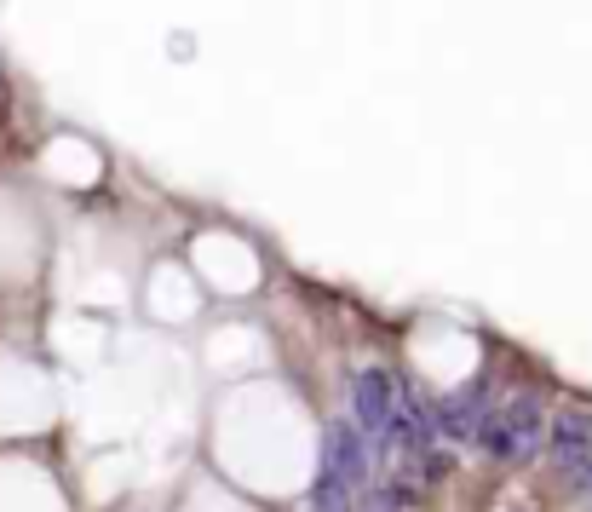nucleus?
Here are the masks:
<instances>
[{
    "label": "nucleus",
    "mask_w": 592,
    "mask_h": 512,
    "mask_svg": "<svg viewBox=\"0 0 592 512\" xmlns=\"http://www.w3.org/2000/svg\"><path fill=\"white\" fill-rule=\"evenodd\" d=\"M478 443L495 455V461H529L541 443H547V415H541V403L535 397H512L501 409H489L478 420Z\"/></svg>",
    "instance_id": "obj_1"
},
{
    "label": "nucleus",
    "mask_w": 592,
    "mask_h": 512,
    "mask_svg": "<svg viewBox=\"0 0 592 512\" xmlns=\"http://www.w3.org/2000/svg\"><path fill=\"white\" fill-rule=\"evenodd\" d=\"M391 392H397V380L386 369H363L351 380V426L363 432V438H380V426L391 415Z\"/></svg>",
    "instance_id": "obj_2"
},
{
    "label": "nucleus",
    "mask_w": 592,
    "mask_h": 512,
    "mask_svg": "<svg viewBox=\"0 0 592 512\" xmlns=\"http://www.w3.org/2000/svg\"><path fill=\"white\" fill-rule=\"evenodd\" d=\"M478 420H483V392L472 397H449V403H432V438H478Z\"/></svg>",
    "instance_id": "obj_3"
},
{
    "label": "nucleus",
    "mask_w": 592,
    "mask_h": 512,
    "mask_svg": "<svg viewBox=\"0 0 592 512\" xmlns=\"http://www.w3.org/2000/svg\"><path fill=\"white\" fill-rule=\"evenodd\" d=\"M552 455H558V466H570V461H587L592 455V420L587 415H575V409H564V415L552 420Z\"/></svg>",
    "instance_id": "obj_4"
},
{
    "label": "nucleus",
    "mask_w": 592,
    "mask_h": 512,
    "mask_svg": "<svg viewBox=\"0 0 592 512\" xmlns=\"http://www.w3.org/2000/svg\"><path fill=\"white\" fill-rule=\"evenodd\" d=\"M564 472H570V489L581 495V501H587V507H592V455H587V461H570Z\"/></svg>",
    "instance_id": "obj_5"
},
{
    "label": "nucleus",
    "mask_w": 592,
    "mask_h": 512,
    "mask_svg": "<svg viewBox=\"0 0 592 512\" xmlns=\"http://www.w3.org/2000/svg\"><path fill=\"white\" fill-rule=\"evenodd\" d=\"M449 472H455V461H449V455H437V449H426V484H443Z\"/></svg>",
    "instance_id": "obj_6"
},
{
    "label": "nucleus",
    "mask_w": 592,
    "mask_h": 512,
    "mask_svg": "<svg viewBox=\"0 0 592 512\" xmlns=\"http://www.w3.org/2000/svg\"><path fill=\"white\" fill-rule=\"evenodd\" d=\"M357 512H397V507H391L380 489H368V495H363V507H357Z\"/></svg>",
    "instance_id": "obj_7"
}]
</instances>
